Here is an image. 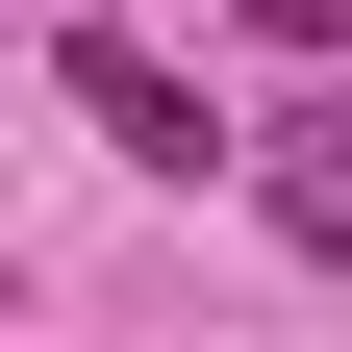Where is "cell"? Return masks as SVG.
<instances>
[{
    "label": "cell",
    "instance_id": "6da1fadb",
    "mask_svg": "<svg viewBox=\"0 0 352 352\" xmlns=\"http://www.w3.org/2000/svg\"><path fill=\"white\" fill-rule=\"evenodd\" d=\"M51 101H76V126H126L151 176H201V151H227V126H201V76H151L126 25H51Z\"/></svg>",
    "mask_w": 352,
    "mask_h": 352
}]
</instances>
